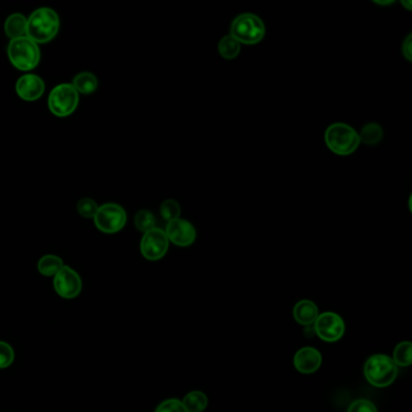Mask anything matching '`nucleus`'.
Returning <instances> with one entry per match:
<instances>
[{
    "label": "nucleus",
    "instance_id": "1",
    "mask_svg": "<svg viewBox=\"0 0 412 412\" xmlns=\"http://www.w3.org/2000/svg\"><path fill=\"white\" fill-rule=\"evenodd\" d=\"M61 21L56 11L51 8H39L34 10L27 18L26 37L36 44H46L53 40L60 32Z\"/></svg>",
    "mask_w": 412,
    "mask_h": 412
},
{
    "label": "nucleus",
    "instance_id": "2",
    "mask_svg": "<svg viewBox=\"0 0 412 412\" xmlns=\"http://www.w3.org/2000/svg\"><path fill=\"white\" fill-rule=\"evenodd\" d=\"M324 141L329 150L339 156L354 154L360 146L358 132L345 122H335L327 126Z\"/></svg>",
    "mask_w": 412,
    "mask_h": 412
},
{
    "label": "nucleus",
    "instance_id": "3",
    "mask_svg": "<svg viewBox=\"0 0 412 412\" xmlns=\"http://www.w3.org/2000/svg\"><path fill=\"white\" fill-rule=\"evenodd\" d=\"M8 58L13 68L21 72H31L37 68L41 60L39 45L28 37L10 40L8 45Z\"/></svg>",
    "mask_w": 412,
    "mask_h": 412
},
{
    "label": "nucleus",
    "instance_id": "4",
    "mask_svg": "<svg viewBox=\"0 0 412 412\" xmlns=\"http://www.w3.org/2000/svg\"><path fill=\"white\" fill-rule=\"evenodd\" d=\"M230 36L241 45L259 44L266 36V27L254 13H241L231 23Z\"/></svg>",
    "mask_w": 412,
    "mask_h": 412
},
{
    "label": "nucleus",
    "instance_id": "5",
    "mask_svg": "<svg viewBox=\"0 0 412 412\" xmlns=\"http://www.w3.org/2000/svg\"><path fill=\"white\" fill-rule=\"evenodd\" d=\"M396 375L398 367L392 358L386 354L372 356L364 365L365 379L375 387H387L396 381Z\"/></svg>",
    "mask_w": 412,
    "mask_h": 412
},
{
    "label": "nucleus",
    "instance_id": "6",
    "mask_svg": "<svg viewBox=\"0 0 412 412\" xmlns=\"http://www.w3.org/2000/svg\"><path fill=\"white\" fill-rule=\"evenodd\" d=\"M79 93L74 89L72 84H60L55 86L49 98H48V107L51 113L56 117H68L77 110L79 107Z\"/></svg>",
    "mask_w": 412,
    "mask_h": 412
},
{
    "label": "nucleus",
    "instance_id": "7",
    "mask_svg": "<svg viewBox=\"0 0 412 412\" xmlns=\"http://www.w3.org/2000/svg\"><path fill=\"white\" fill-rule=\"evenodd\" d=\"M93 222H94V227L103 234H117L125 227L127 222V213L124 210V207L117 203H104L98 207Z\"/></svg>",
    "mask_w": 412,
    "mask_h": 412
},
{
    "label": "nucleus",
    "instance_id": "8",
    "mask_svg": "<svg viewBox=\"0 0 412 412\" xmlns=\"http://www.w3.org/2000/svg\"><path fill=\"white\" fill-rule=\"evenodd\" d=\"M170 241L167 239L166 232L160 227H155L143 234L141 241V253L146 260L158 261L163 258L168 251Z\"/></svg>",
    "mask_w": 412,
    "mask_h": 412
},
{
    "label": "nucleus",
    "instance_id": "9",
    "mask_svg": "<svg viewBox=\"0 0 412 412\" xmlns=\"http://www.w3.org/2000/svg\"><path fill=\"white\" fill-rule=\"evenodd\" d=\"M313 329L320 339L327 342H335L344 336L346 327L344 320L339 315L334 312H325L318 315L313 324Z\"/></svg>",
    "mask_w": 412,
    "mask_h": 412
},
{
    "label": "nucleus",
    "instance_id": "10",
    "mask_svg": "<svg viewBox=\"0 0 412 412\" xmlns=\"http://www.w3.org/2000/svg\"><path fill=\"white\" fill-rule=\"evenodd\" d=\"M53 287L58 296L65 299H74L80 294L82 282L80 276L69 266H63L53 278Z\"/></svg>",
    "mask_w": 412,
    "mask_h": 412
},
{
    "label": "nucleus",
    "instance_id": "11",
    "mask_svg": "<svg viewBox=\"0 0 412 412\" xmlns=\"http://www.w3.org/2000/svg\"><path fill=\"white\" fill-rule=\"evenodd\" d=\"M167 239L170 243L178 246H189L196 241V229L189 220L175 219L173 222H167Z\"/></svg>",
    "mask_w": 412,
    "mask_h": 412
},
{
    "label": "nucleus",
    "instance_id": "12",
    "mask_svg": "<svg viewBox=\"0 0 412 412\" xmlns=\"http://www.w3.org/2000/svg\"><path fill=\"white\" fill-rule=\"evenodd\" d=\"M17 96L26 102H36L45 93V82L39 75L27 73L16 81Z\"/></svg>",
    "mask_w": 412,
    "mask_h": 412
},
{
    "label": "nucleus",
    "instance_id": "13",
    "mask_svg": "<svg viewBox=\"0 0 412 412\" xmlns=\"http://www.w3.org/2000/svg\"><path fill=\"white\" fill-rule=\"evenodd\" d=\"M322 356L320 351L313 347H303L294 356V367L298 372L305 375L313 374L320 369Z\"/></svg>",
    "mask_w": 412,
    "mask_h": 412
},
{
    "label": "nucleus",
    "instance_id": "14",
    "mask_svg": "<svg viewBox=\"0 0 412 412\" xmlns=\"http://www.w3.org/2000/svg\"><path fill=\"white\" fill-rule=\"evenodd\" d=\"M293 315L298 323L303 327H310L315 324V320L320 315V312L315 303H312L310 300H301L294 306Z\"/></svg>",
    "mask_w": 412,
    "mask_h": 412
},
{
    "label": "nucleus",
    "instance_id": "15",
    "mask_svg": "<svg viewBox=\"0 0 412 412\" xmlns=\"http://www.w3.org/2000/svg\"><path fill=\"white\" fill-rule=\"evenodd\" d=\"M5 34L10 40L26 37L27 33V18L22 13H13L6 18L4 25Z\"/></svg>",
    "mask_w": 412,
    "mask_h": 412
},
{
    "label": "nucleus",
    "instance_id": "16",
    "mask_svg": "<svg viewBox=\"0 0 412 412\" xmlns=\"http://www.w3.org/2000/svg\"><path fill=\"white\" fill-rule=\"evenodd\" d=\"M72 85L79 94H91L97 91L98 79L94 74L82 72L74 77Z\"/></svg>",
    "mask_w": 412,
    "mask_h": 412
},
{
    "label": "nucleus",
    "instance_id": "17",
    "mask_svg": "<svg viewBox=\"0 0 412 412\" xmlns=\"http://www.w3.org/2000/svg\"><path fill=\"white\" fill-rule=\"evenodd\" d=\"M384 129L377 122H369L358 132L360 144L365 146H376L384 139Z\"/></svg>",
    "mask_w": 412,
    "mask_h": 412
},
{
    "label": "nucleus",
    "instance_id": "18",
    "mask_svg": "<svg viewBox=\"0 0 412 412\" xmlns=\"http://www.w3.org/2000/svg\"><path fill=\"white\" fill-rule=\"evenodd\" d=\"M65 264L60 256L49 254L44 255L38 261V271L45 277H55L63 269Z\"/></svg>",
    "mask_w": 412,
    "mask_h": 412
},
{
    "label": "nucleus",
    "instance_id": "19",
    "mask_svg": "<svg viewBox=\"0 0 412 412\" xmlns=\"http://www.w3.org/2000/svg\"><path fill=\"white\" fill-rule=\"evenodd\" d=\"M218 53L224 60L232 61L241 53V44L234 38L231 37L230 34H227L219 41Z\"/></svg>",
    "mask_w": 412,
    "mask_h": 412
},
{
    "label": "nucleus",
    "instance_id": "20",
    "mask_svg": "<svg viewBox=\"0 0 412 412\" xmlns=\"http://www.w3.org/2000/svg\"><path fill=\"white\" fill-rule=\"evenodd\" d=\"M182 403L186 412H203L208 405V399L201 391H193L186 394Z\"/></svg>",
    "mask_w": 412,
    "mask_h": 412
},
{
    "label": "nucleus",
    "instance_id": "21",
    "mask_svg": "<svg viewBox=\"0 0 412 412\" xmlns=\"http://www.w3.org/2000/svg\"><path fill=\"white\" fill-rule=\"evenodd\" d=\"M393 362L396 367H408L412 363V345L410 341H404L396 345L393 352Z\"/></svg>",
    "mask_w": 412,
    "mask_h": 412
},
{
    "label": "nucleus",
    "instance_id": "22",
    "mask_svg": "<svg viewBox=\"0 0 412 412\" xmlns=\"http://www.w3.org/2000/svg\"><path fill=\"white\" fill-rule=\"evenodd\" d=\"M134 227L137 230L146 234L148 231L153 230L156 227V218L154 213L148 210H142L134 215Z\"/></svg>",
    "mask_w": 412,
    "mask_h": 412
},
{
    "label": "nucleus",
    "instance_id": "23",
    "mask_svg": "<svg viewBox=\"0 0 412 412\" xmlns=\"http://www.w3.org/2000/svg\"><path fill=\"white\" fill-rule=\"evenodd\" d=\"M160 213H161L163 220H166L167 222H173L175 219L180 218L182 207L179 205L178 201L168 198V200L161 203Z\"/></svg>",
    "mask_w": 412,
    "mask_h": 412
},
{
    "label": "nucleus",
    "instance_id": "24",
    "mask_svg": "<svg viewBox=\"0 0 412 412\" xmlns=\"http://www.w3.org/2000/svg\"><path fill=\"white\" fill-rule=\"evenodd\" d=\"M98 205L92 198H81L77 205V213L84 218L93 219L97 213Z\"/></svg>",
    "mask_w": 412,
    "mask_h": 412
},
{
    "label": "nucleus",
    "instance_id": "25",
    "mask_svg": "<svg viewBox=\"0 0 412 412\" xmlns=\"http://www.w3.org/2000/svg\"><path fill=\"white\" fill-rule=\"evenodd\" d=\"M15 353L10 345L0 341V369H5L13 364Z\"/></svg>",
    "mask_w": 412,
    "mask_h": 412
},
{
    "label": "nucleus",
    "instance_id": "26",
    "mask_svg": "<svg viewBox=\"0 0 412 412\" xmlns=\"http://www.w3.org/2000/svg\"><path fill=\"white\" fill-rule=\"evenodd\" d=\"M155 412H186V410L180 400L167 399L158 405Z\"/></svg>",
    "mask_w": 412,
    "mask_h": 412
},
{
    "label": "nucleus",
    "instance_id": "27",
    "mask_svg": "<svg viewBox=\"0 0 412 412\" xmlns=\"http://www.w3.org/2000/svg\"><path fill=\"white\" fill-rule=\"evenodd\" d=\"M347 412H377V408L370 400L358 399L349 405Z\"/></svg>",
    "mask_w": 412,
    "mask_h": 412
},
{
    "label": "nucleus",
    "instance_id": "28",
    "mask_svg": "<svg viewBox=\"0 0 412 412\" xmlns=\"http://www.w3.org/2000/svg\"><path fill=\"white\" fill-rule=\"evenodd\" d=\"M401 53L406 61H412V34H408V37L405 38L401 45Z\"/></svg>",
    "mask_w": 412,
    "mask_h": 412
},
{
    "label": "nucleus",
    "instance_id": "29",
    "mask_svg": "<svg viewBox=\"0 0 412 412\" xmlns=\"http://www.w3.org/2000/svg\"><path fill=\"white\" fill-rule=\"evenodd\" d=\"M394 1L389 0V1H375V4L381 5V6H387V5H392Z\"/></svg>",
    "mask_w": 412,
    "mask_h": 412
},
{
    "label": "nucleus",
    "instance_id": "30",
    "mask_svg": "<svg viewBox=\"0 0 412 412\" xmlns=\"http://www.w3.org/2000/svg\"><path fill=\"white\" fill-rule=\"evenodd\" d=\"M401 5L405 6L408 11H411V1H406V3H405V1H401Z\"/></svg>",
    "mask_w": 412,
    "mask_h": 412
}]
</instances>
